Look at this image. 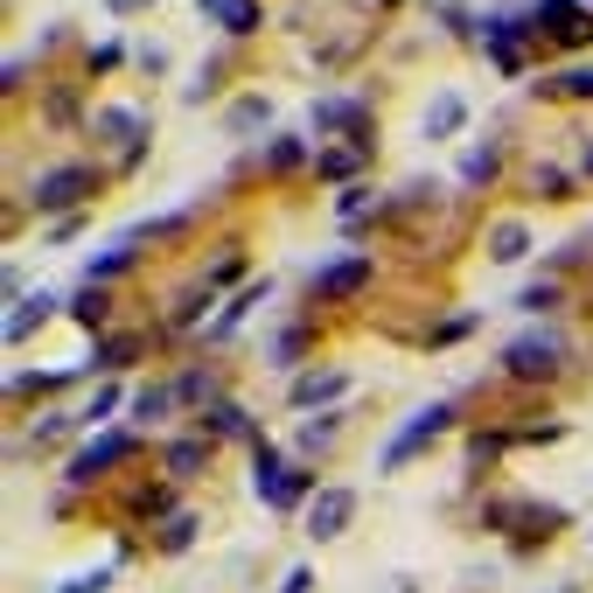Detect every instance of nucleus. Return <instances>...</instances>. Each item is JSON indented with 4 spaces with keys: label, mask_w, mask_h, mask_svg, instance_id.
I'll return each instance as SVG.
<instances>
[{
    "label": "nucleus",
    "mask_w": 593,
    "mask_h": 593,
    "mask_svg": "<svg viewBox=\"0 0 593 593\" xmlns=\"http://www.w3.org/2000/svg\"><path fill=\"white\" fill-rule=\"evenodd\" d=\"M447 419H454V406H419V412L406 419V433H398V440H391V447H385V454H377V468H385V475H391V468H406V461H412V454H419V447H426V440H440V433H447Z\"/></svg>",
    "instance_id": "nucleus-1"
},
{
    "label": "nucleus",
    "mask_w": 593,
    "mask_h": 593,
    "mask_svg": "<svg viewBox=\"0 0 593 593\" xmlns=\"http://www.w3.org/2000/svg\"><path fill=\"white\" fill-rule=\"evenodd\" d=\"M308 489H315V475H308V468H286L273 447H259V503H273V510H294Z\"/></svg>",
    "instance_id": "nucleus-2"
},
{
    "label": "nucleus",
    "mask_w": 593,
    "mask_h": 593,
    "mask_svg": "<svg viewBox=\"0 0 593 593\" xmlns=\"http://www.w3.org/2000/svg\"><path fill=\"white\" fill-rule=\"evenodd\" d=\"M559 356H566L559 335H551V329H531V335H516L510 350H503V370H510V377H551V370H559Z\"/></svg>",
    "instance_id": "nucleus-3"
},
{
    "label": "nucleus",
    "mask_w": 593,
    "mask_h": 593,
    "mask_svg": "<svg viewBox=\"0 0 593 593\" xmlns=\"http://www.w3.org/2000/svg\"><path fill=\"white\" fill-rule=\"evenodd\" d=\"M91 189H99V175H91L84 161L78 168H49V175L35 182V203H43V209H70V203H84Z\"/></svg>",
    "instance_id": "nucleus-4"
},
{
    "label": "nucleus",
    "mask_w": 593,
    "mask_h": 593,
    "mask_svg": "<svg viewBox=\"0 0 593 593\" xmlns=\"http://www.w3.org/2000/svg\"><path fill=\"white\" fill-rule=\"evenodd\" d=\"M350 516H356V489H321L308 503V531H315V538H342Z\"/></svg>",
    "instance_id": "nucleus-5"
},
{
    "label": "nucleus",
    "mask_w": 593,
    "mask_h": 593,
    "mask_svg": "<svg viewBox=\"0 0 593 593\" xmlns=\"http://www.w3.org/2000/svg\"><path fill=\"white\" fill-rule=\"evenodd\" d=\"M126 454H133V433H105V440H91L78 461H70V482H99V468L126 461Z\"/></svg>",
    "instance_id": "nucleus-6"
},
{
    "label": "nucleus",
    "mask_w": 593,
    "mask_h": 593,
    "mask_svg": "<svg viewBox=\"0 0 593 593\" xmlns=\"http://www.w3.org/2000/svg\"><path fill=\"white\" fill-rule=\"evenodd\" d=\"M538 22H551V35H559V43H586V35H593V14L566 8V0H545V8H538Z\"/></svg>",
    "instance_id": "nucleus-7"
},
{
    "label": "nucleus",
    "mask_w": 593,
    "mask_h": 593,
    "mask_svg": "<svg viewBox=\"0 0 593 593\" xmlns=\"http://www.w3.org/2000/svg\"><path fill=\"white\" fill-rule=\"evenodd\" d=\"M370 280V259H342L335 273H315V294H329V300H342V294H356V286Z\"/></svg>",
    "instance_id": "nucleus-8"
},
{
    "label": "nucleus",
    "mask_w": 593,
    "mask_h": 593,
    "mask_svg": "<svg viewBox=\"0 0 593 593\" xmlns=\"http://www.w3.org/2000/svg\"><path fill=\"white\" fill-rule=\"evenodd\" d=\"M203 8L217 14L231 35H252V28H259V0H203Z\"/></svg>",
    "instance_id": "nucleus-9"
},
{
    "label": "nucleus",
    "mask_w": 593,
    "mask_h": 593,
    "mask_svg": "<svg viewBox=\"0 0 593 593\" xmlns=\"http://www.w3.org/2000/svg\"><path fill=\"white\" fill-rule=\"evenodd\" d=\"M342 385H350L342 370H321V377H300L294 398H300V406H321V398H342Z\"/></svg>",
    "instance_id": "nucleus-10"
},
{
    "label": "nucleus",
    "mask_w": 593,
    "mask_h": 593,
    "mask_svg": "<svg viewBox=\"0 0 593 593\" xmlns=\"http://www.w3.org/2000/svg\"><path fill=\"white\" fill-rule=\"evenodd\" d=\"M49 308H56V294H35V300H22V315L8 321V342H22L35 321H49Z\"/></svg>",
    "instance_id": "nucleus-11"
},
{
    "label": "nucleus",
    "mask_w": 593,
    "mask_h": 593,
    "mask_svg": "<svg viewBox=\"0 0 593 593\" xmlns=\"http://www.w3.org/2000/svg\"><path fill=\"white\" fill-rule=\"evenodd\" d=\"M209 461V447H203V440H182V447H168V468H175V475H196Z\"/></svg>",
    "instance_id": "nucleus-12"
},
{
    "label": "nucleus",
    "mask_w": 593,
    "mask_h": 593,
    "mask_svg": "<svg viewBox=\"0 0 593 593\" xmlns=\"http://www.w3.org/2000/svg\"><path fill=\"white\" fill-rule=\"evenodd\" d=\"M70 315H78L84 329H99V321H105V286H84V294H78V308H70Z\"/></svg>",
    "instance_id": "nucleus-13"
},
{
    "label": "nucleus",
    "mask_w": 593,
    "mask_h": 593,
    "mask_svg": "<svg viewBox=\"0 0 593 593\" xmlns=\"http://www.w3.org/2000/svg\"><path fill=\"white\" fill-rule=\"evenodd\" d=\"M454 126H461V99L447 91V99H440V105L426 112V133H454Z\"/></svg>",
    "instance_id": "nucleus-14"
},
{
    "label": "nucleus",
    "mask_w": 593,
    "mask_h": 593,
    "mask_svg": "<svg viewBox=\"0 0 593 593\" xmlns=\"http://www.w3.org/2000/svg\"><path fill=\"white\" fill-rule=\"evenodd\" d=\"M489 259H503V265H510V259H524V224H503V231H495V252H489Z\"/></svg>",
    "instance_id": "nucleus-15"
},
{
    "label": "nucleus",
    "mask_w": 593,
    "mask_h": 593,
    "mask_svg": "<svg viewBox=\"0 0 593 593\" xmlns=\"http://www.w3.org/2000/svg\"><path fill=\"white\" fill-rule=\"evenodd\" d=\"M203 433H244V412H238V406H217V412H203Z\"/></svg>",
    "instance_id": "nucleus-16"
},
{
    "label": "nucleus",
    "mask_w": 593,
    "mask_h": 593,
    "mask_svg": "<svg viewBox=\"0 0 593 593\" xmlns=\"http://www.w3.org/2000/svg\"><path fill=\"white\" fill-rule=\"evenodd\" d=\"M105 580H112V566H99V572H78V580H64L56 593H105Z\"/></svg>",
    "instance_id": "nucleus-17"
},
{
    "label": "nucleus",
    "mask_w": 593,
    "mask_h": 593,
    "mask_svg": "<svg viewBox=\"0 0 593 593\" xmlns=\"http://www.w3.org/2000/svg\"><path fill=\"white\" fill-rule=\"evenodd\" d=\"M112 406H119V391H99V398H91V406H84V412H78V419H84V426H99V419H105V412H112Z\"/></svg>",
    "instance_id": "nucleus-18"
},
{
    "label": "nucleus",
    "mask_w": 593,
    "mask_h": 593,
    "mask_svg": "<svg viewBox=\"0 0 593 593\" xmlns=\"http://www.w3.org/2000/svg\"><path fill=\"white\" fill-rule=\"evenodd\" d=\"M133 412H140V419H161V412H168V391H140V398H133Z\"/></svg>",
    "instance_id": "nucleus-19"
},
{
    "label": "nucleus",
    "mask_w": 593,
    "mask_h": 593,
    "mask_svg": "<svg viewBox=\"0 0 593 593\" xmlns=\"http://www.w3.org/2000/svg\"><path fill=\"white\" fill-rule=\"evenodd\" d=\"M559 91H572V99H593V70H566Z\"/></svg>",
    "instance_id": "nucleus-20"
},
{
    "label": "nucleus",
    "mask_w": 593,
    "mask_h": 593,
    "mask_svg": "<svg viewBox=\"0 0 593 593\" xmlns=\"http://www.w3.org/2000/svg\"><path fill=\"white\" fill-rule=\"evenodd\" d=\"M99 126H105V133H126V140H133V133H140V119H133V112H105Z\"/></svg>",
    "instance_id": "nucleus-21"
},
{
    "label": "nucleus",
    "mask_w": 593,
    "mask_h": 593,
    "mask_svg": "<svg viewBox=\"0 0 593 593\" xmlns=\"http://www.w3.org/2000/svg\"><path fill=\"white\" fill-rule=\"evenodd\" d=\"M551 300H559V286H531V294H524V308H531V315H545Z\"/></svg>",
    "instance_id": "nucleus-22"
},
{
    "label": "nucleus",
    "mask_w": 593,
    "mask_h": 593,
    "mask_svg": "<svg viewBox=\"0 0 593 593\" xmlns=\"http://www.w3.org/2000/svg\"><path fill=\"white\" fill-rule=\"evenodd\" d=\"M308 586H315V572H308V566H294V572H286V586H280V593H308Z\"/></svg>",
    "instance_id": "nucleus-23"
},
{
    "label": "nucleus",
    "mask_w": 593,
    "mask_h": 593,
    "mask_svg": "<svg viewBox=\"0 0 593 593\" xmlns=\"http://www.w3.org/2000/svg\"><path fill=\"white\" fill-rule=\"evenodd\" d=\"M112 8H140V0H112Z\"/></svg>",
    "instance_id": "nucleus-24"
}]
</instances>
